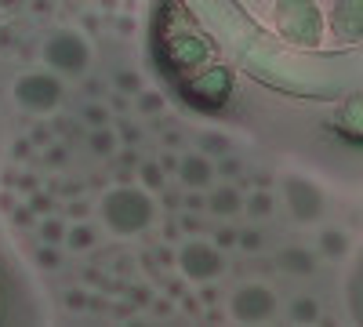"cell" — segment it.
<instances>
[{
  "label": "cell",
  "instance_id": "1",
  "mask_svg": "<svg viewBox=\"0 0 363 327\" xmlns=\"http://www.w3.org/2000/svg\"><path fill=\"white\" fill-rule=\"evenodd\" d=\"M335 29L345 40H363V0H338Z\"/></svg>",
  "mask_w": 363,
  "mask_h": 327
},
{
  "label": "cell",
  "instance_id": "2",
  "mask_svg": "<svg viewBox=\"0 0 363 327\" xmlns=\"http://www.w3.org/2000/svg\"><path fill=\"white\" fill-rule=\"evenodd\" d=\"M323 248H327L330 255H342V251H345V236H342V233H335V229L323 233Z\"/></svg>",
  "mask_w": 363,
  "mask_h": 327
}]
</instances>
